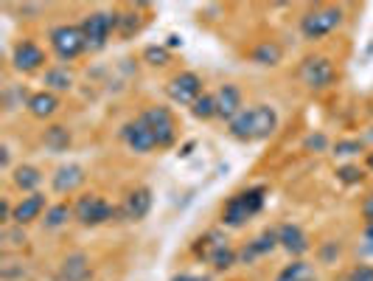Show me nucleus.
Returning a JSON list of instances; mask_svg holds the SVG:
<instances>
[{
	"label": "nucleus",
	"mask_w": 373,
	"mask_h": 281,
	"mask_svg": "<svg viewBox=\"0 0 373 281\" xmlns=\"http://www.w3.org/2000/svg\"><path fill=\"white\" fill-rule=\"evenodd\" d=\"M275 281H317V273H314V268L309 265V262H303V259H295L292 265H287Z\"/></svg>",
	"instance_id": "23"
},
{
	"label": "nucleus",
	"mask_w": 373,
	"mask_h": 281,
	"mask_svg": "<svg viewBox=\"0 0 373 281\" xmlns=\"http://www.w3.org/2000/svg\"><path fill=\"white\" fill-rule=\"evenodd\" d=\"M365 166H368V172H373V152L365 155Z\"/></svg>",
	"instance_id": "39"
},
{
	"label": "nucleus",
	"mask_w": 373,
	"mask_h": 281,
	"mask_svg": "<svg viewBox=\"0 0 373 281\" xmlns=\"http://www.w3.org/2000/svg\"><path fill=\"white\" fill-rule=\"evenodd\" d=\"M348 281H373V265H357L348 273Z\"/></svg>",
	"instance_id": "33"
},
{
	"label": "nucleus",
	"mask_w": 373,
	"mask_h": 281,
	"mask_svg": "<svg viewBox=\"0 0 373 281\" xmlns=\"http://www.w3.org/2000/svg\"><path fill=\"white\" fill-rule=\"evenodd\" d=\"M168 48L166 45H149L147 51H144V60L149 62V65H166L168 62Z\"/></svg>",
	"instance_id": "31"
},
{
	"label": "nucleus",
	"mask_w": 373,
	"mask_h": 281,
	"mask_svg": "<svg viewBox=\"0 0 373 281\" xmlns=\"http://www.w3.org/2000/svg\"><path fill=\"white\" fill-rule=\"evenodd\" d=\"M84 180H87L84 166H79V163H65V166H59V169L54 172V177H51V189H54L57 194H74Z\"/></svg>",
	"instance_id": "13"
},
{
	"label": "nucleus",
	"mask_w": 373,
	"mask_h": 281,
	"mask_svg": "<svg viewBox=\"0 0 373 281\" xmlns=\"http://www.w3.org/2000/svg\"><path fill=\"white\" fill-rule=\"evenodd\" d=\"M253 62L256 65H281V60H284V48L275 43V40H264V43H258L256 48H253Z\"/></svg>",
	"instance_id": "20"
},
{
	"label": "nucleus",
	"mask_w": 373,
	"mask_h": 281,
	"mask_svg": "<svg viewBox=\"0 0 373 281\" xmlns=\"http://www.w3.org/2000/svg\"><path fill=\"white\" fill-rule=\"evenodd\" d=\"M118 31V14L115 11H93L81 20V34H84V43L87 48L98 51L107 45L110 34Z\"/></svg>",
	"instance_id": "5"
},
{
	"label": "nucleus",
	"mask_w": 373,
	"mask_h": 281,
	"mask_svg": "<svg viewBox=\"0 0 373 281\" xmlns=\"http://www.w3.org/2000/svg\"><path fill=\"white\" fill-rule=\"evenodd\" d=\"M0 152H3V155H0V160H3V169H8V163H11V152H8V146H3Z\"/></svg>",
	"instance_id": "36"
},
{
	"label": "nucleus",
	"mask_w": 373,
	"mask_h": 281,
	"mask_svg": "<svg viewBox=\"0 0 373 281\" xmlns=\"http://www.w3.org/2000/svg\"><path fill=\"white\" fill-rule=\"evenodd\" d=\"M74 216V209L68 206V203H54V206H48V211H45V228L48 231H57V228H62L68 219Z\"/></svg>",
	"instance_id": "26"
},
{
	"label": "nucleus",
	"mask_w": 373,
	"mask_h": 281,
	"mask_svg": "<svg viewBox=\"0 0 373 281\" xmlns=\"http://www.w3.org/2000/svg\"><path fill=\"white\" fill-rule=\"evenodd\" d=\"M48 211V203H45V194H28V197H23L17 206H14V214H11V222L17 225V228H23V225H28V222H34V219H40L42 214Z\"/></svg>",
	"instance_id": "15"
},
{
	"label": "nucleus",
	"mask_w": 373,
	"mask_h": 281,
	"mask_svg": "<svg viewBox=\"0 0 373 281\" xmlns=\"http://www.w3.org/2000/svg\"><path fill=\"white\" fill-rule=\"evenodd\" d=\"M141 119L149 124L151 136L157 140V149L174 146V140H177V121H174V116H171L168 107H160V104L149 107V110L141 113Z\"/></svg>",
	"instance_id": "6"
},
{
	"label": "nucleus",
	"mask_w": 373,
	"mask_h": 281,
	"mask_svg": "<svg viewBox=\"0 0 373 281\" xmlns=\"http://www.w3.org/2000/svg\"><path fill=\"white\" fill-rule=\"evenodd\" d=\"M300 82L309 87V90H326L334 84V62L328 57H306L300 62V70H298Z\"/></svg>",
	"instance_id": "7"
},
{
	"label": "nucleus",
	"mask_w": 373,
	"mask_h": 281,
	"mask_svg": "<svg viewBox=\"0 0 373 281\" xmlns=\"http://www.w3.org/2000/svg\"><path fill=\"white\" fill-rule=\"evenodd\" d=\"M11 65L20 73H34L45 65V51L31 40H20L11 51Z\"/></svg>",
	"instance_id": "11"
},
{
	"label": "nucleus",
	"mask_w": 373,
	"mask_h": 281,
	"mask_svg": "<svg viewBox=\"0 0 373 281\" xmlns=\"http://www.w3.org/2000/svg\"><path fill=\"white\" fill-rule=\"evenodd\" d=\"M40 183H42V172H40L37 166H17V169H14V186H17L20 192L37 194Z\"/></svg>",
	"instance_id": "22"
},
{
	"label": "nucleus",
	"mask_w": 373,
	"mask_h": 281,
	"mask_svg": "<svg viewBox=\"0 0 373 281\" xmlns=\"http://www.w3.org/2000/svg\"><path fill=\"white\" fill-rule=\"evenodd\" d=\"M343 9L340 6H317V9H311V11H306L303 17H300V34L306 37V40H323L326 34H331V31H337L340 26H343Z\"/></svg>",
	"instance_id": "3"
},
{
	"label": "nucleus",
	"mask_w": 373,
	"mask_h": 281,
	"mask_svg": "<svg viewBox=\"0 0 373 281\" xmlns=\"http://www.w3.org/2000/svg\"><path fill=\"white\" fill-rule=\"evenodd\" d=\"M362 169L360 166H354V163H345V166H340L337 169V180L340 183H345V186H357V183H362Z\"/></svg>",
	"instance_id": "29"
},
{
	"label": "nucleus",
	"mask_w": 373,
	"mask_h": 281,
	"mask_svg": "<svg viewBox=\"0 0 373 281\" xmlns=\"http://www.w3.org/2000/svg\"><path fill=\"white\" fill-rule=\"evenodd\" d=\"M320 256H323V262H331V259H337V256H340V248H337V242H328V245L320 250Z\"/></svg>",
	"instance_id": "35"
},
{
	"label": "nucleus",
	"mask_w": 373,
	"mask_h": 281,
	"mask_svg": "<svg viewBox=\"0 0 373 281\" xmlns=\"http://www.w3.org/2000/svg\"><path fill=\"white\" fill-rule=\"evenodd\" d=\"M275 130H278V113H275V107H270V104L244 107V110L227 124V133H230L236 140H244V143L270 138V136H275Z\"/></svg>",
	"instance_id": "1"
},
{
	"label": "nucleus",
	"mask_w": 373,
	"mask_h": 281,
	"mask_svg": "<svg viewBox=\"0 0 373 281\" xmlns=\"http://www.w3.org/2000/svg\"><path fill=\"white\" fill-rule=\"evenodd\" d=\"M365 242H368V250L373 253V225H368V231H365Z\"/></svg>",
	"instance_id": "38"
},
{
	"label": "nucleus",
	"mask_w": 373,
	"mask_h": 281,
	"mask_svg": "<svg viewBox=\"0 0 373 281\" xmlns=\"http://www.w3.org/2000/svg\"><path fill=\"white\" fill-rule=\"evenodd\" d=\"M303 146H306V152H326L328 149V136L326 133H311V136H306Z\"/></svg>",
	"instance_id": "32"
},
{
	"label": "nucleus",
	"mask_w": 373,
	"mask_h": 281,
	"mask_svg": "<svg viewBox=\"0 0 373 281\" xmlns=\"http://www.w3.org/2000/svg\"><path fill=\"white\" fill-rule=\"evenodd\" d=\"M208 262H211L217 270H227V268L239 265V250H233L227 242H217L214 250H211V256H208Z\"/></svg>",
	"instance_id": "25"
},
{
	"label": "nucleus",
	"mask_w": 373,
	"mask_h": 281,
	"mask_svg": "<svg viewBox=\"0 0 373 281\" xmlns=\"http://www.w3.org/2000/svg\"><path fill=\"white\" fill-rule=\"evenodd\" d=\"M275 231H278V248H284L289 256H303L309 250V236L303 233L300 225L287 222V225H281Z\"/></svg>",
	"instance_id": "16"
},
{
	"label": "nucleus",
	"mask_w": 373,
	"mask_h": 281,
	"mask_svg": "<svg viewBox=\"0 0 373 281\" xmlns=\"http://www.w3.org/2000/svg\"><path fill=\"white\" fill-rule=\"evenodd\" d=\"M177 45H183V40H180L177 34H171V37H168V43H166V48H177Z\"/></svg>",
	"instance_id": "37"
},
{
	"label": "nucleus",
	"mask_w": 373,
	"mask_h": 281,
	"mask_svg": "<svg viewBox=\"0 0 373 281\" xmlns=\"http://www.w3.org/2000/svg\"><path fill=\"white\" fill-rule=\"evenodd\" d=\"M191 113H194V119H200V121L214 119V116H217V99H214L211 93H202V96L191 104Z\"/></svg>",
	"instance_id": "27"
},
{
	"label": "nucleus",
	"mask_w": 373,
	"mask_h": 281,
	"mask_svg": "<svg viewBox=\"0 0 373 281\" xmlns=\"http://www.w3.org/2000/svg\"><path fill=\"white\" fill-rule=\"evenodd\" d=\"M151 209V189L147 186H141V189H135V192H130L127 194V200H124V219H130V222H138V219H144Z\"/></svg>",
	"instance_id": "18"
},
{
	"label": "nucleus",
	"mask_w": 373,
	"mask_h": 281,
	"mask_svg": "<svg viewBox=\"0 0 373 281\" xmlns=\"http://www.w3.org/2000/svg\"><path fill=\"white\" fill-rule=\"evenodd\" d=\"M121 138H124V143H127L132 152H138V155H147L151 149H157V140L151 136L149 124H147L141 116H138L135 121H127V124L121 127Z\"/></svg>",
	"instance_id": "10"
},
{
	"label": "nucleus",
	"mask_w": 373,
	"mask_h": 281,
	"mask_svg": "<svg viewBox=\"0 0 373 281\" xmlns=\"http://www.w3.org/2000/svg\"><path fill=\"white\" fill-rule=\"evenodd\" d=\"M93 270H90V259L84 253H71L62 259L57 281H90Z\"/></svg>",
	"instance_id": "17"
},
{
	"label": "nucleus",
	"mask_w": 373,
	"mask_h": 281,
	"mask_svg": "<svg viewBox=\"0 0 373 281\" xmlns=\"http://www.w3.org/2000/svg\"><path fill=\"white\" fill-rule=\"evenodd\" d=\"M42 140H45V149H51V152H68V146H71V130L62 127V124H54V127L45 130Z\"/></svg>",
	"instance_id": "24"
},
{
	"label": "nucleus",
	"mask_w": 373,
	"mask_h": 281,
	"mask_svg": "<svg viewBox=\"0 0 373 281\" xmlns=\"http://www.w3.org/2000/svg\"><path fill=\"white\" fill-rule=\"evenodd\" d=\"M51 51H54L57 60H62V62H74L76 57H81V51H87L81 26H71V23L54 26V28H51Z\"/></svg>",
	"instance_id": "4"
},
{
	"label": "nucleus",
	"mask_w": 373,
	"mask_h": 281,
	"mask_svg": "<svg viewBox=\"0 0 373 281\" xmlns=\"http://www.w3.org/2000/svg\"><path fill=\"white\" fill-rule=\"evenodd\" d=\"M141 28V23H138V14H118V34L121 37H132L135 31Z\"/></svg>",
	"instance_id": "30"
},
{
	"label": "nucleus",
	"mask_w": 373,
	"mask_h": 281,
	"mask_svg": "<svg viewBox=\"0 0 373 281\" xmlns=\"http://www.w3.org/2000/svg\"><path fill=\"white\" fill-rule=\"evenodd\" d=\"M115 214L118 209L115 206H110L104 197H98V194H84V197H79L74 206V216L81 222V225H104V222H110V219H115Z\"/></svg>",
	"instance_id": "8"
},
{
	"label": "nucleus",
	"mask_w": 373,
	"mask_h": 281,
	"mask_svg": "<svg viewBox=\"0 0 373 281\" xmlns=\"http://www.w3.org/2000/svg\"><path fill=\"white\" fill-rule=\"evenodd\" d=\"M362 219L368 222V225H373V194H368L365 200H362Z\"/></svg>",
	"instance_id": "34"
},
{
	"label": "nucleus",
	"mask_w": 373,
	"mask_h": 281,
	"mask_svg": "<svg viewBox=\"0 0 373 281\" xmlns=\"http://www.w3.org/2000/svg\"><path fill=\"white\" fill-rule=\"evenodd\" d=\"M214 99H217V116L224 119L227 124L244 110V104H241V90H239L236 84H222V87L214 93Z\"/></svg>",
	"instance_id": "14"
},
{
	"label": "nucleus",
	"mask_w": 373,
	"mask_h": 281,
	"mask_svg": "<svg viewBox=\"0 0 373 281\" xmlns=\"http://www.w3.org/2000/svg\"><path fill=\"white\" fill-rule=\"evenodd\" d=\"M275 248H278V231H264L239 250V265H253L256 259L270 256Z\"/></svg>",
	"instance_id": "12"
},
{
	"label": "nucleus",
	"mask_w": 373,
	"mask_h": 281,
	"mask_svg": "<svg viewBox=\"0 0 373 281\" xmlns=\"http://www.w3.org/2000/svg\"><path fill=\"white\" fill-rule=\"evenodd\" d=\"M267 203V189L264 186H253L247 192H239L236 197L227 200V206L222 211V222L230 228H241L247 219H253L258 211Z\"/></svg>",
	"instance_id": "2"
},
{
	"label": "nucleus",
	"mask_w": 373,
	"mask_h": 281,
	"mask_svg": "<svg viewBox=\"0 0 373 281\" xmlns=\"http://www.w3.org/2000/svg\"><path fill=\"white\" fill-rule=\"evenodd\" d=\"M42 82H45V87H48L51 93H65V90L74 87V73H71L68 65H54V68L45 70Z\"/></svg>",
	"instance_id": "21"
},
{
	"label": "nucleus",
	"mask_w": 373,
	"mask_h": 281,
	"mask_svg": "<svg viewBox=\"0 0 373 281\" xmlns=\"http://www.w3.org/2000/svg\"><path fill=\"white\" fill-rule=\"evenodd\" d=\"M25 107H28V113H31L34 119L45 121V119H51V116L59 110V99H57V93H51V90H40V93L28 96Z\"/></svg>",
	"instance_id": "19"
},
{
	"label": "nucleus",
	"mask_w": 373,
	"mask_h": 281,
	"mask_svg": "<svg viewBox=\"0 0 373 281\" xmlns=\"http://www.w3.org/2000/svg\"><path fill=\"white\" fill-rule=\"evenodd\" d=\"M365 149V140L360 138H345V140H337L334 143V155L337 158H354V155H360Z\"/></svg>",
	"instance_id": "28"
},
{
	"label": "nucleus",
	"mask_w": 373,
	"mask_h": 281,
	"mask_svg": "<svg viewBox=\"0 0 373 281\" xmlns=\"http://www.w3.org/2000/svg\"><path fill=\"white\" fill-rule=\"evenodd\" d=\"M168 99L174 101V104H194L200 96H202V79L194 73V70H183V73H177L171 82H168Z\"/></svg>",
	"instance_id": "9"
}]
</instances>
